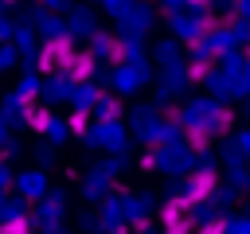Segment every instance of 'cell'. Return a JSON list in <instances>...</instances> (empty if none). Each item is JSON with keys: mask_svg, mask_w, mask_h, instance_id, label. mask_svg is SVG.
I'll return each mask as SVG.
<instances>
[{"mask_svg": "<svg viewBox=\"0 0 250 234\" xmlns=\"http://www.w3.org/2000/svg\"><path fill=\"white\" fill-rule=\"evenodd\" d=\"M215 183H219V172H215V168H203L199 176H191V183H188V199H191V203H203V199H211Z\"/></svg>", "mask_w": 250, "mask_h": 234, "instance_id": "4", "label": "cell"}, {"mask_svg": "<svg viewBox=\"0 0 250 234\" xmlns=\"http://www.w3.org/2000/svg\"><path fill=\"white\" fill-rule=\"evenodd\" d=\"M70 133H74V136H86V133H90V113H74V117H70Z\"/></svg>", "mask_w": 250, "mask_h": 234, "instance_id": "8", "label": "cell"}, {"mask_svg": "<svg viewBox=\"0 0 250 234\" xmlns=\"http://www.w3.org/2000/svg\"><path fill=\"white\" fill-rule=\"evenodd\" d=\"M121 55H125L121 39H109V62H121Z\"/></svg>", "mask_w": 250, "mask_h": 234, "instance_id": "9", "label": "cell"}, {"mask_svg": "<svg viewBox=\"0 0 250 234\" xmlns=\"http://www.w3.org/2000/svg\"><path fill=\"white\" fill-rule=\"evenodd\" d=\"M8 4H12V0H8Z\"/></svg>", "mask_w": 250, "mask_h": 234, "instance_id": "11", "label": "cell"}, {"mask_svg": "<svg viewBox=\"0 0 250 234\" xmlns=\"http://www.w3.org/2000/svg\"><path fill=\"white\" fill-rule=\"evenodd\" d=\"M31 230V222L23 218V214H16V218H4L0 222V234H27Z\"/></svg>", "mask_w": 250, "mask_h": 234, "instance_id": "6", "label": "cell"}, {"mask_svg": "<svg viewBox=\"0 0 250 234\" xmlns=\"http://www.w3.org/2000/svg\"><path fill=\"white\" fill-rule=\"evenodd\" d=\"M70 51H74L70 47V35H51L43 43V51H39V70H62V62H66Z\"/></svg>", "mask_w": 250, "mask_h": 234, "instance_id": "3", "label": "cell"}, {"mask_svg": "<svg viewBox=\"0 0 250 234\" xmlns=\"http://www.w3.org/2000/svg\"><path fill=\"white\" fill-rule=\"evenodd\" d=\"M191 4H207V0H191Z\"/></svg>", "mask_w": 250, "mask_h": 234, "instance_id": "10", "label": "cell"}, {"mask_svg": "<svg viewBox=\"0 0 250 234\" xmlns=\"http://www.w3.org/2000/svg\"><path fill=\"white\" fill-rule=\"evenodd\" d=\"M23 113H27V121H31L35 133H43V129L51 125V113H47V109H31V105H23Z\"/></svg>", "mask_w": 250, "mask_h": 234, "instance_id": "5", "label": "cell"}, {"mask_svg": "<svg viewBox=\"0 0 250 234\" xmlns=\"http://www.w3.org/2000/svg\"><path fill=\"white\" fill-rule=\"evenodd\" d=\"M94 70H98V58H94L90 51H70V55H66V62H62V74H66V82H74V86L90 82V78H94Z\"/></svg>", "mask_w": 250, "mask_h": 234, "instance_id": "2", "label": "cell"}, {"mask_svg": "<svg viewBox=\"0 0 250 234\" xmlns=\"http://www.w3.org/2000/svg\"><path fill=\"white\" fill-rule=\"evenodd\" d=\"M207 74H211V62H207V58H199V62L188 66V78H191V82H203Z\"/></svg>", "mask_w": 250, "mask_h": 234, "instance_id": "7", "label": "cell"}, {"mask_svg": "<svg viewBox=\"0 0 250 234\" xmlns=\"http://www.w3.org/2000/svg\"><path fill=\"white\" fill-rule=\"evenodd\" d=\"M191 199L188 195H176V199H168L164 207H160V226L164 230H172V234H184V230H191Z\"/></svg>", "mask_w": 250, "mask_h": 234, "instance_id": "1", "label": "cell"}]
</instances>
